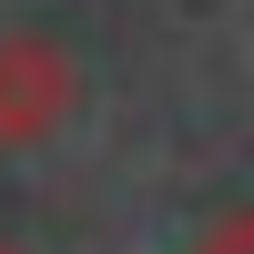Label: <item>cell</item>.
I'll use <instances>...</instances> for the list:
<instances>
[{"label":"cell","instance_id":"1","mask_svg":"<svg viewBox=\"0 0 254 254\" xmlns=\"http://www.w3.org/2000/svg\"><path fill=\"white\" fill-rule=\"evenodd\" d=\"M71 112V61L41 31H0V142H41Z\"/></svg>","mask_w":254,"mask_h":254},{"label":"cell","instance_id":"2","mask_svg":"<svg viewBox=\"0 0 254 254\" xmlns=\"http://www.w3.org/2000/svg\"><path fill=\"white\" fill-rule=\"evenodd\" d=\"M244 244H254V224H244V214H224V224H214V244H203V254H244Z\"/></svg>","mask_w":254,"mask_h":254}]
</instances>
